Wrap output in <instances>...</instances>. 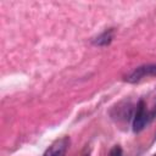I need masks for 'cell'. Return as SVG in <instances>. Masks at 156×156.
Instances as JSON below:
<instances>
[{
    "instance_id": "6da1fadb",
    "label": "cell",
    "mask_w": 156,
    "mask_h": 156,
    "mask_svg": "<svg viewBox=\"0 0 156 156\" xmlns=\"http://www.w3.org/2000/svg\"><path fill=\"white\" fill-rule=\"evenodd\" d=\"M147 119H149V115H147L146 105H145L144 100H140L136 105V110H135L134 118H133V130L135 133L141 132L144 129V127L146 126Z\"/></svg>"
},
{
    "instance_id": "7a4b0ae2",
    "label": "cell",
    "mask_w": 156,
    "mask_h": 156,
    "mask_svg": "<svg viewBox=\"0 0 156 156\" xmlns=\"http://www.w3.org/2000/svg\"><path fill=\"white\" fill-rule=\"evenodd\" d=\"M151 76H156V65H145V66H140L133 69L126 77V80L129 83H136L141 80L143 78L151 77Z\"/></svg>"
},
{
    "instance_id": "3957f363",
    "label": "cell",
    "mask_w": 156,
    "mask_h": 156,
    "mask_svg": "<svg viewBox=\"0 0 156 156\" xmlns=\"http://www.w3.org/2000/svg\"><path fill=\"white\" fill-rule=\"evenodd\" d=\"M68 146H69V138L63 136V138L54 141L49 146V149L44 152L43 156H65Z\"/></svg>"
},
{
    "instance_id": "277c9868",
    "label": "cell",
    "mask_w": 156,
    "mask_h": 156,
    "mask_svg": "<svg viewBox=\"0 0 156 156\" xmlns=\"http://www.w3.org/2000/svg\"><path fill=\"white\" fill-rule=\"evenodd\" d=\"M112 38H113V30L112 29H107L104 33H101L100 35H98L93 40V43L95 45H99V46H105V45H108L112 41Z\"/></svg>"
},
{
    "instance_id": "5b68a950",
    "label": "cell",
    "mask_w": 156,
    "mask_h": 156,
    "mask_svg": "<svg viewBox=\"0 0 156 156\" xmlns=\"http://www.w3.org/2000/svg\"><path fill=\"white\" fill-rule=\"evenodd\" d=\"M108 156H123V151H122L121 146H119V145H115V146L111 149Z\"/></svg>"
},
{
    "instance_id": "8992f818",
    "label": "cell",
    "mask_w": 156,
    "mask_h": 156,
    "mask_svg": "<svg viewBox=\"0 0 156 156\" xmlns=\"http://www.w3.org/2000/svg\"><path fill=\"white\" fill-rule=\"evenodd\" d=\"M87 156H89V155H87Z\"/></svg>"
}]
</instances>
